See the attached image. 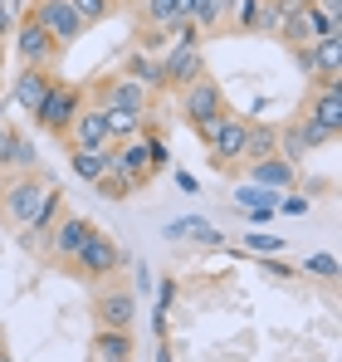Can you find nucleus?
Returning a JSON list of instances; mask_svg holds the SVG:
<instances>
[{
	"label": "nucleus",
	"instance_id": "9",
	"mask_svg": "<svg viewBox=\"0 0 342 362\" xmlns=\"http://www.w3.org/2000/svg\"><path fill=\"white\" fill-rule=\"evenodd\" d=\"M196 78H206V54H201V45H171L167 54H162V83L167 88H191Z\"/></svg>",
	"mask_w": 342,
	"mask_h": 362
},
{
	"label": "nucleus",
	"instance_id": "17",
	"mask_svg": "<svg viewBox=\"0 0 342 362\" xmlns=\"http://www.w3.org/2000/svg\"><path fill=\"white\" fill-rule=\"evenodd\" d=\"M249 181L254 186H264V191H293L298 186V167L284 162V157H264V162H249Z\"/></svg>",
	"mask_w": 342,
	"mask_h": 362
},
{
	"label": "nucleus",
	"instance_id": "38",
	"mask_svg": "<svg viewBox=\"0 0 342 362\" xmlns=\"http://www.w3.org/2000/svg\"><path fill=\"white\" fill-rule=\"evenodd\" d=\"M5 137H10V122L0 118V147H5Z\"/></svg>",
	"mask_w": 342,
	"mask_h": 362
},
{
	"label": "nucleus",
	"instance_id": "25",
	"mask_svg": "<svg viewBox=\"0 0 342 362\" xmlns=\"http://www.w3.org/2000/svg\"><path fill=\"white\" fill-rule=\"evenodd\" d=\"M298 274H308V279H323V284H333V279H338V255H328V250H318V255H303Z\"/></svg>",
	"mask_w": 342,
	"mask_h": 362
},
{
	"label": "nucleus",
	"instance_id": "8",
	"mask_svg": "<svg viewBox=\"0 0 342 362\" xmlns=\"http://www.w3.org/2000/svg\"><path fill=\"white\" fill-rule=\"evenodd\" d=\"M88 98L98 103V108H127V113H147L152 108V93L142 88V83H132V78H98L93 88H88Z\"/></svg>",
	"mask_w": 342,
	"mask_h": 362
},
{
	"label": "nucleus",
	"instance_id": "19",
	"mask_svg": "<svg viewBox=\"0 0 342 362\" xmlns=\"http://www.w3.org/2000/svg\"><path fill=\"white\" fill-rule=\"evenodd\" d=\"M122 78L142 83L147 93H167V83H162V59H152V54H142V49H132V54L122 59Z\"/></svg>",
	"mask_w": 342,
	"mask_h": 362
},
{
	"label": "nucleus",
	"instance_id": "42",
	"mask_svg": "<svg viewBox=\"0 0 342 362\" xmlns=\"http://www.w3.org/2000/svg\"><path fill=\"white\" fill-rule=\"evenodd\" d=\"M0 5H5V0H0Z\"/></svg>",
	"mask_w": 342,
	"mask_h": 362
},
{
	"label": "nucleus",
	"instance_id": "37",
	"mask_svg": "<svg viewBox=\"0 0 342 362\" xmlns=\"http://www.w3.org/2000/svg\"><path fill=\"white\" fill-rule=\"evenodd\" d=\"M157 362H171V348H167V343H157Z\"/></svg>",
	"mask_w": 342,
	"mask_h": 362
},
{
	"label": "nucleus",
	"instance_id": "32",
	"mask_svg": "<svg viewBox=\"0 0 342 362\" xmlns=\"http://www.w3.org/2000/svg\"><path fill=\"white\" fill-rule=\"evenodd\" d=\"M274 211H284V216H308V196H279Z\"/></svg>",
	"mask_w": 342,
	"mask_h": 362
},
{
	"label": "nucleus",
	"instance_id": "12",
	"mask_svg": "<svg viewBox=\"0 0 342 362\" xmlns=\"http://www.w3.org/2000/svg\"><path fill=\"white\" fill-rule=\"evenodd\" d=\"M220 108H230L225 103V88L206 74V78H196L191 88H181V118L196 122V118H211V113H220Z\"/></svg>",
	"mask_w": 342,
	"mask_h": 362
},
{
	"label": "nucleus",
	"instance_id": "23",
	"mask_svg": "<svg viewBox=\"0 0 342 362\" xmlns=\"http://www.w3.org/2000/svg\"><path fill=\"white\" fill-rule=\"evenodd\" d=\"M176 20H186V15H181V0H142V25L167 30V35H171Z\"/></svg>",
	"mask_w": 342,
	"mask_h": 362
},
{
	"label": "nucleus",
	"instance_id": "33",
	"mask_svg": "<svg viewBox=\"0 0 342 362\" xmlns=\"http://www.w3.org/2000/svg\"><path fill=\"white\" fill-rule=\"evenodd\" d=\"M264 274H274V279H293L298 269H288L284 259H269V255H264Z\"/></svg>",
	"mask_w": 342,
	"mask_h": 362
},
{
	"label": "nucleus",
	"instance_id": "28",
	"mask_svg": "<svg viewBox=\"0 0 342 362\" xmlns=\"http://www.w3.org/2000/svg\"><path fill=\"white\" fill-rule=\"evenodd\" d=\"M230 118H235V113H230V108H220V113H211V118H196V122H191V132H196V137L211 147V142L225 132V122H230Z\"/></svg>",
	"mask_w": 342,
	"mask_h": 362
},
{
	"label": "nucleus",
	"instance_id": "13",
	"mask_svg": "<svg viewBox=\"0 0 342 362\" xmlns=\"http://www.w3.org/2000/svg\"><path fill=\"white\" fill-rule=\"evenodd\" d=\"M230 25L240 35H279V10H274V0H235Z\"/></svg>",
	"mask_w": 342,
	"mask_h": 362
},
{
	"label": "nucleus",
	"instance_id": "16",
	"mask_svg": "<svg viewBox=\"0 0 342 362\" xmlns=\"http://www.w3.org/2000/svg\"><path fill=\"white\" fill-rule=\"evenodd\" d=\"M244 137H249V118H230L225 122V132L206 147L211 152V162L225 172V167H235V162H244Z\"/></svg>",
	"mask_w": 342,
	"mask_h": 362
},
{
	"label": "nucleus",
	"instance_id": "11",
	"mask_svg": "<svg viewBox=\"0 0 342 362\" xmlns=\"http://www.w3.org/2000/svg\"><path fill=\"white\" fill-rule=\"evenodd\" d=\"M59 78V69H35V64H20V74L10 78V98L25 108V113H35L40 103H45V93H49V83Z\"/></svg>",
	"mask_w": 342,
	"mask_h": 362
},
{
	"label": "nucleus",
	"instance_id": "20",
	"mask_svg": "<svg viewBox=\"0 0 342 362\" xmlns=\"http://www.w3.org/2000/svg\"><path fill=\"white\" fill-rule=\"evenodd\" d=\"M308 54H313V78H318V74H342V30L318 35V40L308 45Z\"/></svg>",
	"mask_w": 342,
	"mask_h": 362
},
{
	"label": "nucleus",
	"instance_id": "39",
	"mask_svg": "<svg viewBox=\"0 0 342 362\" xmlns=\"http://www.w3.org/2000/svg\"><path fill=\"white\" fill-rule=\"evenodd\" d=\"M0 69H5V40H0Z\"/></svg>",
	"mask_w": 342,
	"mask_h": 362
},
{
	"label": "nucleus",
	"instance_id": "10",
	"mask_svg": "<svg viewBox=\"0 0 342 362\" xmlns=\"http://www.w3.org/2000/svg\"><path fill=\"white\" fill-rule=\"evenodd\" d=\"M64 142H69V147H113V137H108V113H103L98 103H83L78 118L69 122Z\"/></svg>",
	"mask_w": 342,
	"mask_h": 362
},
{
	"label": "nucleus",
	"instance_id": "41",
	"mask_svg": "<svg viewBox=\"0 0 342 362\" xmlns=\"http://www.w3.org/2000/svg\"><path fill=\"white\" fill-rule=\"evenodd\" d=\"M0 348H5V338H0Z\"/></svg>",
	"mask_w": 342,
	"mask_h": 362
},
{
	"label": "nucleus",
	"instance_id": "2",
	"mask_svg": "<svg viewBox=\"0 0 342 362\" xmlns=\"http://www.w3.org/2000/svg\"><path fill=\"white\" fill-rule=\"evenodd\" d=\"M88 103V88H78V83H69V78H54L49 83V93H45V103L30 113L40 132H49V137H64L69 132V122L78 118V108Z\"/></svg>",
	"mask_w": 342,
	"mask_h": 362
},
{
	"label": "nucleus",
	"instance_id": "5",
	"mask_svg": "<svg viewBox=\"0 0 342 362\" xmlns=\"http://www.w3.org/2000/svg\"><path fill=\"white\" fill-rule=\"evenodd\" d=\"M30 15L49 30V40H54L59 49H69V45H73V40H83V30H88L69 0H35V5H30Z\"/></svg>",
	"mask_w": 342,
	"mask_h": 362
},
{
	"label": "nucleus",
	"instance_id": "31",
	"mask_svg": "<svg viewBox=\"0 0 342 362\" xmlns=\"http://www.w3.org/2000/svg\"><path fill=\"white\" fill-rule=\"evenodd\" d=\"M244 250L249 255H279L284 250V235H244Z\"/></svg>",
	"mask_w": 342,
	"mask_h": 362
},
{
	"label": "nucleus",
	"instance_id": "21",
	"mask_svg": "<svg viewBox=\"0 0 342 362\" xmlns=\"http://www.w3.org/2000/svg\"><path fill=\"white\" fill-rule=\"evenodd\" d=\"M264 157H279V127H274V122H249L244 162H264Z\"/></svg>",
	"mask_w": 342,
	"mask_h": 362
},
{
	"label": "nucleus",
	"instance_id": "36",
	"mask_svg": "<svg viewBox=\"0 0 342 362\" xmlns=\"http://www.w3.org/2000/svg\"><path fill=\"white\" fill-rule=\"evenodd\" d=\"M10 30H15V15L0 5V40H10Z\"/></svg>",
	"mask_w": 342,
	"mask_h": 362
},
{
	"label": "nucleus",
	"instance_id": "1",
	"mask_svg": "<svg viewBox=\"0 0 342 362\" xmlns=\"http://www.w3.org/2000/svg\"><path fill=\"white\" fill-rule=\"evenodd\" d=\"M45 191H49V181L40 177V172H20V177H0V221L5 226H30L35 216H40V206H45Z\"/></svg>",
	"mask_w": 342,
	"mask_h": 362
},
{
	"label": "nucleus",
	"instance_id": "30",
	"mask_svg": "<svg viewBox=\"0 0 342 362\" xmlns=\"http://www.w3.org/2000/svg\"><path fill=\"white\" fill-rule=\"evenodd\" d=\"M298 132H303V142H308V147H323V142H333V137H338V132H328L323 122H313V118H298Z\"/></svg>",
	"mask_w": 342,
	"mask_h": 362
},
{
	"label": "nucleus",
	"instance_id": "15",
	"mask_svg": "<svg viewBox=\"0 0 342 362\" xmlns=\"http://www.w3.org/2000/svg\"><path fill=\"white\" fill-rule=\"evenodd\" d=\"M20 172H40V152H35V137L10 127V137L0 147V177H20Z\"/></svg>",
	"mask_w": 342,
	"mask_h": 362
},
{
	"label": "nucleus",
	"instance_id": "18",
	"mask_svg": "<svg viewBox=\"0 0 342 362\" xmlns=\"http://www.w3.org/2000/svg\"><path fill=\"white\" fill-rule=\"evenodd\" d=\"M69 167H73V177H78V181L93 186V181L113 167V147H69Z\"/></svg>",
	"mask_w": 342,
	"mask_h": 362
},
{
	"label": "nucleus",
	"instance_id": "6",
	"mask_svg": "<svg viewBox=\"0 0 342 362\" xmlns=\"http://www.w3.org/2000/svg\"><path fill=\"white\" fill-rule=\"evenodd\" d=\"M98 235V226L88 221V216H59L54 221V230H49V259H59V264H73L78 259V250Z\"/></svg>",
	"mask_w": 342,
	"mask_h": 362
},
{
	"label": "nucleus",
	"instance_id": "40",
	"mask_svg": "<svg viewBox=\"0 0 342 362\" xmlns=\"http://www.w3.org/2000/svg\"><path fill=\"white\" fill-rule=\"evenodd\" d=\"M0 362H15V358H10V353H5V348H0Z\"/></svg>",
	"mask_w": 342,
	"mask_h": 362
},
{
	"label": "nucleus",
	"instance_id": "3",
	"mask_svg": "<svg viewBox=\"0 0 342 362\" xmlns=\"http://www.w3.org/2000/svg\"><path fill=\"white\" fill-rule=\"evenodd\" d=\"M10 45H15V54H20V64H35V69H59V59H64V49H59L54 40H49V30L25 10L20 20H15V30H10Z\"/></svg>",
	"mask_w": 342,
	"mask_h": 362
},
{
	"label": "nucleus",
	"instance_id": "34",
	"mask_svg": "<svg viewBox=\"0 0 342 362\" xmlns=\"http://www.w3.org/2000/svg\"><path fill=\"white\" fill-rule=\"evenodd\" d=\"M288 54H293V64H298V69L313 78V54H308V49H288Z\"/></svg>",
	"mask_w": 342,
	"mask_h": 362
},
{
	"label": "nucleus",
	"instance_id": "24",
	"mask_svg": "<svg viewBox=\"0 0 342 362\" xmlns=\"http://www.w3.org/2000/svg\"><path fill=\"white\" fill-rule=\"evenodd\" d=\"M93 186H98V196H108V201H127V196H137V191H142V181L127 177V172H117V167H108Z\"/></svg>",
	"mask_w": 342,
	"mask_h": 362
},
{
	"label": "nucleus",
	"instance_id": "7",
	"mask_svg": "<svg viewBox=\"0 0 342 362\" xmlns=\"http://www.w3.org/2000/svg\"><path fill=\"white\" fill-rule=\"evenodd\" d=\"M137 318V294L122 284H103L93 294V328H132Z\"/></svg>",
	"mask_w": 342,
	"mask_h": 362
},
{
	"label": "nucleus",
	"instance_id": "14",
	"mask_svg": "<svg viewBox=\"0 0 342 362\" xmlns=\"http://www.w3.org/2000/svg\"><path fill=\"white\" fill-rule=\"evenodd\" d=\"M132 358H137L132 328H93V343H88V362H132Z\"/></svg>",
	"mask_w": 342,
	"mask_h": 362
},
{
	"label": "nucleus",
	"instance_id": "4",
	"mask_svg": "<svg viewBox=\"0 0 342 362\" xmlns=\"http://www.w3.org/2000/svg\"><path fill=\"white\" fill-rule=\"evenodd\" d=\"M122 264H127L122 245H117L113 235H103V230H98L93 240H88L83 250H78V259H73L69 269H73L78 279H88V284H108V279H113V274L122 269Z\"/></svg>",
	"mask_w": 342,
	"mask_h": 362
},
{
	"label": "nucleus",
	"instance_id": "29",
	"mask_svg": "<svg viewBox=\"0 0 342 362\" xmlns=\"http://www.w3.org/2000/svg\"><path fill=\"white\" fill-rule=\"evenodd\" d=\"M167 45H171V35H167V30L137 25V49H142V54H152V49H167Z\"/></svg>",
	"mask_w": 342,
	"mask_h": 362
},
{
	"label": "nucleus",
	"instance_id": "27",
	"mask_svg": "<svg viewBox=\"0 0 342 362\" xmlns=\"http://www.w3.org/2000/svg\"><path fill=\"white\" fill-rule=\"evenodd\" d=\"M69 5L78 10V20H83L88 30H93V25H103V20L117 10V0H69Z\"/></svg>",
	"mask_w": 342,
	"mask_h": 362
},
{
	"label": "nucleus",
	"instance_id": "22",
	"mask_svg": "<svg viewBox=\"0 0 342 362\" xmlns=\"http://www.w3.org/2000/svg\"><path fill=\"white\" fill-rule=\"evenodd\" d=\"M167 240H196V245H225V235L211 226V221H196V216H186V221H171L167 226Z\"/></svg>",
	"mask_w": 342,
	"mask_h": 362
},
{
	"label": "nucleus",
	"instance_id": "35",
	"mask_svg": "<svg viewBox=\"0 0 342 362\" xmlns=\"http://www.w3.org/2000/svg\"><path fill=\"white\" fill-rule=\"evenodd\" d=\"M176 186H181V191H186V196H196V191H201V181L191 177V172H176Z\"/></svg>",
	"mask_w": 342,
	"mask_h": 362
},
{
	"label": "nucleus",
	"instance_id": "26",
	"mask_svg": "<svg viewBox=\"0 0 342 362\" xmlns=\"http://www.w3.org/2000/svg\"><path fill=\"white\" fill-rule=\"evenodd\" d=\"M279 157H284V162H293V167H298V162L308 157V142H303L298 122H288V127H279Z\"/></svg>",
	"mask_w": 342,
	"mask_h": 362
}]
</instances>
